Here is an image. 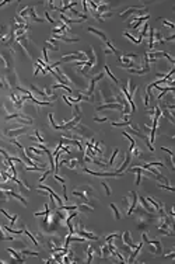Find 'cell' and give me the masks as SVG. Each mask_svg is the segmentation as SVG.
<instances>
[{
	"instance_id": "cell-19",
	"label": "cell",
	"mask_w": 175,
	"mask_h": 264,
	"mask_svg": "<svg viewBox=\"0 0 175 264\" xmlns=\"http://www.w3.org/2000/svg\"><path fill=\"white\" fill-rule=\"evenodd\" d=\"M119 153V149H114V152H112V155H111V159H109V163H108V169L109 167H112L114 166V162H115V158H116V155Z\"/></svg>"
},
{
	"instance_id": "cell-37",
	"label": "cell",
	"mask_w": 175,
	"mask_h": 264,
	"mask_svg": "<svg viewBox=\"0 0 175 264\" xmlns=\"http://www.w3.org/2000/svg\"><path fill=\"white\" fill-rule=\"evenodd\" d=\"M164 257H175V253H174V252H171V253H168V254H165Z\"/></svg>"
},
{
	"instance_id": "cell-5",
	"label": "cell",
	"mask_w": 175,
	"mask_h": 264,
	"mask_svg": "<svg viewBox=\"0 0 175 264\" xmlns=\"http://www.w3.org/2000/svg\"><path fill=\"white\" fill-rule=\"evenodd\" d=\"M74 235H79V236H81V237H84V239H90V240H98V236L91 233V232H87L84 228L76 229V230H74Z\"/></svg>"
},
{
	"instance_id": "cell-18",
	"label": "cell",
	"mask_w": 175,
	"mask_h": 264,
	"mask_svg": "<svg viewBox=\"0 0 175 264\" xmlns=\"http://www.w3.org/2000/svg\"><path fill=\"white\" fill-rule=\"evenodd\" d=\"M150 226V223L149 222H144V221H139V225H137V229L141 230V232H146L147 229Z\"/></svg>"
},
{
	"instance_id": "cell-33",
	"label": "cell",
	"mask_w": 175,
	"mask_h": 264,
	"mask_svg": "<svg viewBox=\"0 0 175 264\" xmlns=\"http://www.w3.org/2000/svg\"><path fill=\"white\" fill-rule=\"evenodd\" d=\"M45 17H46V20H48V21H49L51 24L55 23V20H53V18L51 17V16H49V12H45Z\"/></svg>"
},
{
	"instance_id": "cell-7",
	"label": "cell",
	"mask_w": 175,
	"mask_h": 264,
	"mask_svg": "<svg viewBox=\"0 0 175 264\" xmlns=\"http://www.w3.org/2000/svg\"><path fill=\"white\" fill-rule=\"evenodd\" d=\"M77 209L80 212H84V214H90V212L94 211V205L90 202V200H87V201H83L80 205H77Z\"/></svg>"
},
{
	"instance_id": "cell-8",
	"label": "cell",
	"mask_w": 175,
	"mask_h": 264,
	"mask_svg": "<svg viewBox=\"0 0 175 264\" xmlns=\"http://www.w3.org/2000/svg\"><path fill=\"white\" fill-rule=\"evenodd\" d=\"M102 110H123V106L119 103H109V104H102L97 108V111H102Z\"/></svg>"
},
{
	"instance_id": "cell-35",
	"label": "cell",
	"mask_w": 175,
	"mask_h": 264,
	"mask_svg": "<svg viewBox=\"0 0 175 264\" xmlns=\"http://www.w3.org/2000/svg\"><path fill=\"white\" fill-rule=\"evenodd\" d=\"M53 177H55V180H58L59 183H62V184H64V178H62V177H59L58 174H56V173H55V176H53Z\"/></svg>"
},
{
	"instance_id": "cell-25",
	"label": "cell",
	"mask_w": 175,
	"mask_h": 264,
	"mask_svg": "<svg viewBox=\"0 0 175 264\" xmlns=\"http://www.w3.org/2000/svg\"><path fill=\"white\" fill-rule=\"evenodd\" d=\"M105 72H106V75H108V76L111 77V79H112V80H114V82H115V83H119V80H118L116 77H115V76H114V75H112V73H111V70H109V68H108V65H105Z\"/></svg>"
},
{
	"instance_id": "cell-14",
	"label": "cell",
	"mask_w": 175,
	"mask_h": 264,
	"mask_svg": "<svg viewBox=\"0 0 175 264\" xmlns=\"http://www.w3.org/2000/svg\"><path fill=\"white\" fill-rule=\"evenodd\" d=\"M88 31H90V32H93V34H95L97 37H99V38H101V40H102L104 42H105V41H108L106 35H105L102 31H99V29H97V28H94V27H88Z\"/></svg>"
},
{
	"instance_id": "cell-12",
	"label": "cell",
	"mask_w": 175,
	"mask_h": 264,
	"mask_svg": "<svg viewBox=\"0 0 175 264\" xmlns=\"http://www.w3.org/2000/svg\"><path fill=\"white\" fill-rule=\"evenodd\" d=\"M28 20H32V21H35V23H44V21H45V20H42L39 16H36V13H35V7H31Z\"/></svg>"
},
{
	"instance_id": "cell-22",
	"label": "cell",
	"mask_w": 175,
	"mask_h": 264,
	"mask_svg": "<svg viewBox=\"0 0 175 264\" xmlns=\"http://www.w3.org/2000/svg\"><path fill=\"white\" fill-rule=\"evenodd\" d=\"M0 240H14V236H9L3 233V228L0 226Z\"/></svg>"
},
{
	"instance_id": "cell-9",
	"label": "cell",
	"mask_w": 175,
	"mask_h": 264,
	"mask_svg": "<svg viewBox=\"0 0 175 264\" xmlns=\"http://www.w3.org/2000/svg\"><path fill=\"white\" fill-rule=\"evenodd\" d=\"M77 190L79 191H81L87 198H90L91 200V197H93V194H94V190H93V187L91 186H88V184H86V186H79L77 187Z\"/></svg>"
},
{
	"instance_id": "cell-23",
	"label": "cell",
	"mask_w": 175,
	"mask_h": 264,
	"mask_svg": "<svg viewBox=\"0 0 175 264\" xmlns=\"http://www.w3.org/2000/svg\"><path fill=\"white\" fill-rule=\"evenodd\" d=\"M111 208H112V211H114V217L116 218V219H121V212H119V208H118L115 204H111Z\"/></svg>"
},
{
	"instance_id": "cell-21",
	"label": "cell",
	"mask_w": 175,
	"mask_h": 264,
	"mask_svg": "<svg viewBox=\"0 0 175 264\" xmlns=\"http://www.w3.org/2000/svg\"><path fill=\"white\" fill-rule=\"evenodd\" d=\"M21 254L23 256H32V257H38V253L36 252H31L28 249H21Z\"/></svg>"
},
{
	"instance_id": "cell-29",
	"label": "cell",
	"mask_w": 175,
	"mask_h": 264,
	"mask_svg": "<svg viewBox=\"0 0 175 264\" xmlns=\"http://www.w3.org/2000/svg\"><path fill=\"white\" fill-rule=\"evenodd\" d=\"M160 20H163V18H160ZM163 24H164V25H167V27H169L171 29H174V28H175L174 23H171V21H168V20H163Z\"/></svg>"
},
{
	"instance_id": "cell-39",
	"label": "cell",
	"mask_w": 175,
	"mask_h": 264,
	"mask_svg": "<svg viewBox=\"0 0 175 264\" xmlns=\"http://www.w3.org/2000/svg\"><path fill=\"white\" fill-rule=\"evenodd\" d=\"M3 263H4V261H3V260H0V264H3Z\"/></svg>"
},
{
	"instance_id": "cell-3",
	"label": "cell",
	"mask_w": 175,
	"mask_h": 264,
	"mask_svg": "<svg viewBox=\"0 0 175 264\" xmlns=\"http://www.w3.org/2000/svg\"><path fill=\"white\" fill-rule=\"evenodd\" d=\"M27 131V127L24 125V127H20V128H13V129H6L4 132H3V135L1 136H6L7 139H16L17 136L20 135H24V132Z\"/></svg>"
},
{
	"instance_id": "cell-27",
	"label": "cell",
	"mask_w": 175,
	"mask_h": 264,
	"mask_svg": "<svg viewBox=\"0 0 175 264\" xmlns=\"http://www.w3.org/2000/svg\"><path fill=\"white\" fill-rule=\"evenodd\" d=\"M45 48H46V49H52V51H59V47L53 45L52 42H49V41L46 42V47H45Z\"/></svg>"
},
{
	"instance_id": "cell-11",
	"label": "cell",
	"mask_w": 175,
	"mask_h": 264,
	"mask_svg": "<svg viewBox=\"0 0 175 264\" xmlns=\"http://www.w3.org/2000/svg\"><path fill=\"white\" fill-rule=\"evenodd\" d=\"M99 257H102V258L111 257V250H109V247H108V243L99 246Z\"/></svg>"
},
{
	"instance_id": "cell-24",
	"label": "cell",
	"mask_w": 175,
	"mask_h": 264,
	"mask_svg": "<svg viewBox=\"0 0 175 264\" xmlns=\"http://www.w3.org/2000/svg\"><path fill=\"white\" fill-rule=\"evenodd\" d=\"M165 163L168 164V167L169 169H171V170H174V160H172V156H167V158H165Z\"/></svg>"
},
{
	"instance_id": "cell-15",
	"label": "cell",
	"mask_w": 175,
	"mask_h": 264,
	"mask_svg": "<svg viewBox=\"0 0 175 264\" xmlns=\"http://www.w3.org/2000/svg\"><path fill=\"white\" fill-rule=\"evenodd\" d=\"M7 252L10 253L13 257L17 260L18 263H24V257H21V253H17L16 250H14V249H11V247H9V249H7Z\"/></svg>"
},
{
	"instance_id": "cell-20",
	"label": "cell",
	"mask_w": 175,
	"mask_h": 264,
	"mask_svg": "<svg viewBox=\"0 0 175 264\" xmlns=\"http://www.w3.org/2000/svg\"><path fill=\"white\" fill-rule=\"evenodd\" d=\"M122 206H123V209L128 212L129 206H130V198H129V197H123L122 198Z\"/></svg>"
},
{
	"instance_id": "cell-34",
	"label": "cell",
	"mask_w": 175,
	"mask_h": 264,
	"mask_svg": "<svg viewBox=\"0 0 175 264\" xmlns=\"http://www.w3.org/2000/svg\"><path fill=\"white\" fill-rule=\"evenodd\" d=\"M161 150H164V152H167L169 155V156H174V152H172V150H171V149H168V147H161Z\"/></svg>"
},
{
	"instance_id": "cell-38",
	"label": "cell",
	"mask_w": 175,
	"mask_h": 264,
	"mask_svg": "<svg viewBox=\"0 0 175 264\" xmlns=\"http://www.w3.org/2000/svg\"><path fill=\"white\" fill-rule=\"evenodd\" d=\"M9 1H0V7H3V6H6Z\"/></svg>"
},
{
	"instance_id": "cell-13",
	"label": "cell",
	"mask_w": 175,
	"mask_h": 264,
	"mask_svg": "<svg viewBox=\"0 0 175 264\" xmlns=\"http://www.w3.org/2000/svg\"><path fill=\"white\" fill-rule=\"evenodd\" d=\"M149 17H150L149 14H146V16H141V17H137V20H136V23H133V24H132V25H130V27H132V28H133V29H137V28H139V27H140V25H141V23H144L146 20H149Z\"/></svg>"
},
{
	"instance_id": "cell-17",
	"label": "cell",
	"mask_w": 175,
	"mask_h": 264,
	"mask_svg": "<svg viewBox=\"0 0 175 264\" xmlns=\"http://www.w3.org/2000/svg\"><path fill=\"white\" fill-rule=\"evenodd\" d=\"M9 198H10V197H9V194H7L3 188H0V205H1L3 202L9 201Z\"/></svg>"
},
{
	"instance_id": "cell-1",
	"label": "cell",
	"mask_w": 175,
	"mask_h": 264,
	"mask_svg": "<svg viewBox=\"0 0 175 264\" xmlns=\"http://www.w3.org/2000/svg\"><path fill=\"white\" fill-rule=\"evenodd\" d=\"M132 14H137V17H141V14H149L147 13V9L144 6H141V7H129V9H126L125 12H122L121 14H119V17L123 18V20H126V18L129 17V16H132Z\"/></svg>"
},
{
	"instance_id": "cell-2",
	"label": "cell",
	"mask_w": 175,
	"mask_h": 264,
	"mask_svg": "<svg viewBox=\"0 0 175 264\" xmlns=\"http://www.w3.org/2000/svg\"><path fill=\"white\" fill-rule=\"evenodd\" d=\"M70 60H83V62H87V55L81 51L79 52H74V53H67V55H63L62 56V62H70Z\"/></svg>"
},
{
	"instance_id": "cell-4",
	"label": "cell",
	"mask_w": 175,
	"mask_h": 264,
	"mask_svg": "<svg viewBox=\"0 0 175 264\" xmlns=\"http://www.w3.org/2000/svg\"><path fill=\"white\" fill-rule=\"evenodd\" d=\"M149 250L153 256H161V253H163V246H161V242L160 240H150L149 243Z\"/></svg>"
},
{
	"instance_id": "cell-28",
	"label": "cell",
	"mask_w": 175,
	"mask_h": 264,
	"mask_svg": "<svg viewBox=\"0 0 175 264\" xmlns=\"http://www.w3.org/2000/svg\"><path fill=\"white\" fill-rule=\"evenodd\" d=\"M31 152H34L35 155H44V150H41V149H38V147H34V146H31V147H28Z\"/></svg>"
},
{
	"instance_id": "cell-31",
	"label": "cell",
	"mask_w": 175,
	"mask_h": 264,
	"mask_svg": "<svg viewBox=\"0 0 175 264\" xmlns=\"http://www.w3.org/2000/svg\"><path fill=\"white\" fill-rule=\"evenodd\" d=\"M102 187L105 188V194H106V195H111V187H109V186H108L105 181L102 183Z\"/></svg>"
},
{
	"instance_id": "cell-26",
	"label": "cell",
	"mask_w": 175,
	"mask_h": 264,
	"mask_svg": "<svg viewBox=\"0 0 175 264\" xmlns=\"http://www.w3.org/2000/svg\"><path fill=\"white\" fill-rule=\"evenodd\" d=\"M123 35L126 37V38H129V40H130V41L133 42V44H136V45H139L140 42L137 41V38H134L133 35H132V34H129V32H125V34H123Z\"/></svg>"
},
{
	"instance_id": "cell-10",
	"label": "cell",
	"mask_w": 175,
	"mask_h": 264,
	"mask_svg": "<svg viewBox=\"0 0 175 264\" xmlns=\"http://www.w3.org/2000/svg\"><path fill=\"white\" fill-rule=\"evenodd\" d=\"M122 240L125 245H128L130 249H134L137 245H134V242L132 240V236H130V232H123L122 233Z\"/></svg>"
},
{
	"instance_id": "cell-32",
	"label": "cell",
	"mask_w": 175,
	"mask_h": 264,
	"mask_svg": "<svg viewBox=\"0 0 175 264\" xmlns=\"http://www.w3.org/2000/svg\"><path fill=\"white\" fill-rule=\"evenodd\" d=\"M94 121H97V122H105V121H109V119L106 117H97V115H95V117H94Z\"/></svg>"
},
{
	"instance_id": "cell-6",
	"label": "cell",
	"mask_w": 175,
	"mask_h": 264,
	"mask_svg": "<svg viewBox=\"0 0 175 264\" xmlns=\"http://www.w3.org/2000/svg\"><path fill=\"white\" fill-rule=\"evenodd\" d=\"M130 160H132V152H130V150H128V152H126V156H125V160H123L122 164L118 167V170L115 171V173H118V174H122L123 171L128 169L129 164H130Z\"/></svg>"
},
{
	"instance_id": "cell-30",
	"label": "cell",
	"mask_w": 175,
	"mask_h": 264,
	"mask_svg": "<svg viewBox=\"0 0 175 264\" xmlns=\"http://www.w3.org/2000/svg\"><path fill=\"white\" fill-rule=\"evenodd\" d=\"M51 173H52V170H51V169H49V170H46V171H45V173H44V174H42V177H39V183H42V181H44V180H45V178H46V177L49 176V174H51Z\"/></svg>"
},
{
	"instance_id": "cell-16",
	"label": "cell",
	"mask_w": 175,
	"mask_h": 264,
	"mask_svg": "<svg viewBox=\"0 0 175 264\" xmlns=\"http://www.w3.org/2000/svg\"><path fill=\"white\" fill-rule=\"evenodd\" d=\"M66 164H67V167H69L70 170H76L77 166H79V160H77L76 158H70Z\"/></svg>"
},
{
	"instance_id": "cell-36",
	"label": "cell",
	"mask_w": 175,
	"mask_h": 264,
	"mask_svg": "<svg viewBox=\"0 0 175 264\" xmlns=\"http://www.w3.org/2000/svg\"><path fill=\"white\" fill-rule=\"evenodd\" d=\"M147 114H149L150 117H153V115H154V108H149V110H147Z\"/></svg>"
}]
</instances>
